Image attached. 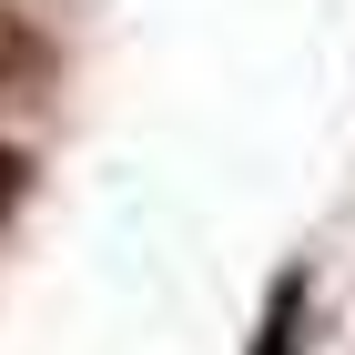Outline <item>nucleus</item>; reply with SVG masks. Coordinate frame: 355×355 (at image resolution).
Instances as JSON below:
<instances>
[{
  "instance_id": "nucleus-2",
  "label": "nucleus",
  "mask_w": 355,
  "mask_h": 355,
  "mask_svg": "<svg viewBox=\"0 0 355 355\" xmlns=\"http://www.w3.org/2000/svg\"><path fill=\"white\" fill-rule=\"evenodd\" d=\"M21 193H31V163H21V153H10V142H0V223L21 214Z\"/></svg>"
},
{
  "instance_id": "nucleus-1",
  "label": "nucleus",
  "mask_w": 355,
  "mask_h": 355,
  "mask_svg": "<svg viewBox=\"0 0 355 355\" xmlns=\"http://www.w3.org/2000/svg\"><path fill=\"white\" fill-rule=\"evenodd\" d=\"M304 315H315V274L284 264L264 284V325H254V355H304Z\"/></svg>"
}]
</instances>
